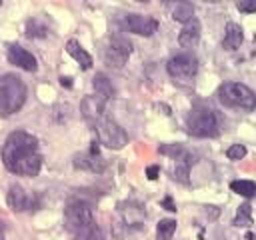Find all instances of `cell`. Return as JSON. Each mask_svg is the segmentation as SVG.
Returning a JSON list of instances; mask_svg holds the SVG:
<instances>
[{
    "instance_id": "ffe728a7",
    "label": "cell",
    "mask_w": 256,
    "mask_h": 240,
    "mask_svg": "<svg viewBox=\"0 0 256 240\" xmlns=\"http://www.w3.org/2000/svg\"><path fill=\"white\" fill-rule=\"evenodd\" d=\"M194 164V158L184 152L180 158H176V168H174V176L178 182H188V174H190V168Z\"/></svg>"
},
{
    "instance_id": "2e32d148",
    "label": "cell",
    "mask_w": 256,
    "mask_h": 240,
    "mask_svg": "<svg viewBox=\"0 0 256 240\" xmlns=\"http://www.w3.org/2000/svg\"><path fill=\"white\" fill-rule=\"evenodd\" d=\"M242 40H244L242 28L234 22H228L226 30H224V38H222V48L224 50H238L242 46Z\"/></svg>"
},
{
    "instance_id": "8992f818",
    "label": "cell",
    "mask_w": 256,
    "mask_h": 240,
    "mask_svg": "<svg viewBox=\"0 0 256 240\" xmlns=\"http://www.w3.org/2000/svg\"><path fill=\"white\" fill-rule=\"evenodd\" d=\"M64 222H66V228L70 230V234L74 230L94 222L90 204L86 200H82V198H70L66 202V208H64Z\"/></svg>"
},
{
    "instance_id": "5b68a950",
    "label": "cell",
    "mask_w": 256,
    "mask_h": 240,
    "mask_svg": "<svg viewBox=\"0 0 256 240\" xmlns=\"http://www.w3.org/2000/svg\"><path fill=\"white\" fill-rule=\"evenodd\" d=\"M92 128H94L100 144H104L110 150H120V148H124L128 144V134L108 116H100L92 124Z\"/></svg>"
},
{
    "instance_id": "4dcf8cb0",
    "label": "cell",
    "mask_w": 256,
    "mask_h": 240,
    "mask_svg": "<svg viewBox=\"0 0 256 240\" xmlns=\"http://www.w3.org/2000/svg\"><path fill=\"white\" fill-rule=\"evenodd\" d=\"M60 84H62V86H66V88H70V86H72V78L62 76V78H60Z\"/></svg>"
},
{
    "instance_id": "7a4b0ae2",
    "label": "cell",
    "mask_w": 256,
    "mask_h": 240,
    "mask_svg": "<svg viewBox=\"0 0 256 240\" xmlns=\"http://www.w3.org/2000/svg\"><path fill=\"white\" fill-rule=\"evenodd\" d=\"M28 96V88L18 74H2L0 76V116L16 114Z\"/></svg>"
},
{
    "instance_id": "44dd1931",
    "label": "cell",
    "mask_w": 256,
    "mask_h": 240,
    "mask_svg": "<svg viewBox=\"0 0 256 240\" xmlns=\"http://www.w3.org/2000/svg\"><path fill=\"white\" fill-rule=\"evenodd\" d=\"M172 18L176 22H182V24H188L192 18H194V6L190 2H180L174 6L172 10Z\"/></svg>"
},
{
    "instance_id": "9a60e30c",
    "label": "cell",
    "mask_w": 256,
    "mask_h": 240,
    "mask_svg": "<svg viewBox=\"0 0 256 240\" xmlns=\"http://www.w3.org/2000/svg\"><path fill=\"white\" fill-rule=\"evenodd\" d=\"M200 40V22L196 18H192L188 24H184V28L178 34V44L182 48H192L196 46Z\"/></svg>"
},
{
    "instance_id": "4316f807",
    "label": "cell",
    "mask_w": 256,
    "mask_h": 240,
    "mask_svg": "<svg viewBox=\"0 0 256 240\" xmlns=\"http://www.w3.org/2000/svg\"><path fill=\"white\" fill-rule=\"evenodd\" d=\"M226 156H228L230 160H240V158L246 156V146H244V144H232V146L226 150Z\"/></svg>"
},
{
    "instance_id": "83f0119b",
    "label": "cell",
    "mask_w": 256,
    "mask_h": 240,
    "mask_svg": "<svg viewBox=\"0 0 256 240\" xmlns=\"http://www.w3.org/2000/svg\"><path fill=\"white\" fill-rule=\"evenodd\" d=\"M236 8L240 12H256V0H244V2H236Z\"/></svg>"
},
{
    "instance_id": "ac0fdd59",
    "label": "cell",
    "mask_w": 256,
    "mask_h": 240,
    "mask_svg": "<svg viewBox=\"0 0 256 240\" xmlns=\"http://www.w3.org/2000/svg\"><path fill=\"white\" fill-rule=\"evenodd\" d=\"M94 96L102 98L104 102L114 96V86H112V82L108 80V76H104L102 72H98V74L94 76Z\"/></svg>"
},
{
    "instance_id": "277c9868",
    "label": "cell",
    "mask_w": 256,
    "mask_h": 240,
    "mask_svg": "<svg viewBox=\"0 0 256 240\" xmlns=\"http://www.w3.org/2000/svg\"><path fill=\"white\" fill-rule=\"evenodd\" d=\"M218 98L224 106H234L242 110H254L256 108V94L246 84L240 82H224L218 90Z\"/></svg>"
},
{
    "instance_id": "7402d4cb",
    "label": "cell",
    "mask_w": 256,
    "mask_h": 240,
    "mask_svg": "<svg viewBox=\"0 0 256 240\" xmlns=\"http://www.w3.org/2000/svg\"><path fill=\"white\" fill-rule=\"evenodd\" d=\"M230 190L236 192V194H240V196H244V198L256 196V184L252 180H234L230 184Z\"/></svg>"
},
{
    "instance_id": "7c38bea8",
    "label": "cell",
    "mask_w": 256,
    "mask_h": 240,
    "mask_svg": "<svg viewBox=\"0 0 256 240\" xmlns=\"http://www.w3.org/2000/svg\"><path fill=\"white\" fill-rule=\"evenodd\" d=\"M118 212H120L122 222L126 226H130V228H142V222H144V216H146L142 204L128 200V202H122L118 206Z\"/></svg>"
},
{
    "instance_id": "5bb4252c",
    "label": "cell",
    "mask_w": 256,
    "mask_h": 240,
    "mask_svg": "<svg viewBox=\"0 0 256 240\" xmlns=\"http://www.w3.org/2000/svg\"><path fill=\"white\" fill-rule=\"evenodd\" d=\"M6 202L8 206L14 210V212H24L32 206V200L28 196V192L20 186V184H12L8 188V194H6Z\"/></svg>"
},
{
    "instance_id": "3957f363",
    "label": "cell",
    "mask_w": 256,
    "mask_h": 240,
    "mask_svg": "<svg viewBox=\"0 0 256 240\" xmlns=\"http://www.w3.org/2000/svg\"><path fill=\"white\" fill-rule=\"evenodd\" d=\"M186 130L188 134L196 136V138H212L218 134L220 126H218V116L212 108L206 106H196L190 110V114L186 116Z\"/></svg>"
},
{
    "instance_id": "8fae6325",
    "label": "cell",
    "mask_w": 256,
    "mask_h": 240,
    "mask_svg": "<svg viewBox=\"0 0 256 240\" xmlns=\"http://www.w3.org/2000/svg\"><path fill=\"white\" fill-rule=\"evenodd\" d=\"M74 166L78 168H88L92 172H102L106 168V162L104 158L100 156V150H98V142H92L90 150L86 154H78L74 158Z\"/></svg>"
},
{
    "instance_id": "4fadbf2b",
    "label": "cell",
    "mask_w": 256,
    "mask_h": 240,
    "mask_svg": "<svg viewBox=\"0 0 256 240\" xmlns=\"http://www.w3.org/2000/svg\"><path fill=\"white\" fill-rule=\"evenodd\" d=\"M104 100L98 98V96H86L82 102H80V112H82V118L88 122V124H94L100 116H104Z\"/></svg>"
},
{
    "instance_id": "f546056e",
    "label": "cell",
    "mask_w": 256,
    "mask_h": 240,
    "mask_svg": "<svg viewBox=\"0 0 256 240\" xmlns=\"http://www.w3.org/2000/svg\"><path fill=\"white\" fill-rule=\"evenodd\" d=\"M162 208H164V210H170V212H176V204H174V200H172L170 196H166V198L162 200Z\"/></svg>"
},
{
    "instance_id": "d4e9b609",
    "label": "cell",
    "mask_w": 256,
    "mask_h": 240,
    "mask_svg": "<svg viewBox=\"0 0 256 240\" xmlns=\"http://www.w3.org/2000/svg\"><path fill=\"white\" fill-rule=\"evenodd\" d=\"M252 224V206L250 204H242L238 208V214L234 218V226H250Z\"/></svg>"
},
{
    "instance_id": "e0dca14e",
    "label": "cell",
    "mask_w": 256,
    "mask_h": 240,
    "mask_svg": "<svg viewBox=\"0 0 256 240\" xmlns=\"http://www.w3.org/2000/svg\"><path fill=\"white\" fill-rule=\"evenodd\" d=\"M66 52L80 64L82 70H90L92 68V56L78 44V40H68L66 42Z\"/></svg>"
},
{
    "instance_id": "ba28073f",
    "label": "cell",
    "mask_w": 256,
    "mask_h": 240,
    "mask_svg": "<svg viewBox=\"0 0 256 240\" xmlns=\"http://www.w3.org/2000/svg\"><path fill=\"white\" fill-rule=\"evenodd\" d=\"M166 70L176 80H190L198 72V60H196V56L186 54V52L184 54H176V56H172L168 60Z\"/></svg>"
},
{
    "instance_id": "484cf974",
    "label": "cell",
    "mask_w": 256,
    "mask_h": 240,
    "mask_svg": "<svg viewBox=\"0 0 256 240\" xmlns=\"http://www.w3.org/2000/svg\"><path fill=\"white\" fill-rule=\"evenodd\" d=\"M186 150L180 146V144H164V146H160V154H166V156H170V158H180L182 154H184Z\"/></svg>"
},
{
    "instance_id": "1f68e13d",
    "label": "cell",
    "mask_w": 256,
    "mask_h": 240,
    "mask_svg": "<svg viewBox=\"0 0 256 240\" xmlns=\"http://www.w3.org/2000/svg\"><path fill=\"white\" fill-rule=\"evenodd\" d=\"M0 240H4V234H2V226H0Z\"/></svg>"
},
{
    "instance_id": "6da1fadb",
    "label": "cell",
    "mask_w": 256,
    "mask_h": 240,
    "mask_svg": "<svg viewBox=\"0 0 256 240\" xmlns=\"http://www.w3.org/2000/svg\"><path fill=\"white\" fill-rule=\"evenodd\" d=\"M2 162H4V168L12 174L36 176L42 168V154L38 152V138L24 130L10 132L2 146Z\"/></svg>"
},
{
    "instance_id": "52a82bcc",
    "label": "cell",
    "mask_w": 256,
    "mask_h": 240,
    "mask_svg": "<svg viewBox=\"0 0 256 240\" xmlns=\"http://www.w3.org/2000/svg\"><path fill=\"white\" fill-rule=\"evenodd\" d=\"M130 52H132L130 40L122 34H112L106 44V50H104V62L110 68H122L128 62Z\"/></svg>"
},
{
    "instance_id": "f1b7e54d",
    "label": "cell",
    "mask_w": 256,
    "mask_h": 240,
    "mask_svg": "<svg viewBox=\"0 0 256 240\" xmlns=\"http://www.w3.org/2000/svg\"><path fill=\"white\" fill-rule=\"evenodd\" d=\"M158 174H160V168H158V166H148V168H146V178H148V180H156Z\"/></svg>"
},
{
    "instance_id": "30bf717a",
    "label": "cell",
    "mask_w": 256,
    "mask_h": 240,
    "mask_svg": "<svg viewBox=\"0 0 256 240\" xmlns=\"http://www.w3.org/2000/svg\"><path fill=\"white\" fill-rule=\"evenodd\" d=\"M6 58H8L10 64H14L22 70H28V72H34L38 68L36 58L26 48H22L20 44H8L6 46Z\"/></svg>"
},
{
    "instance_id": "603a6c76",
    "label": "cell",
    "mask_w": 256,
    "mask_h": 240,
    "mask_svg": "<svg viewBox=\"0 0 256 240\" xmlns=\"http://www.w3.org/2000/svg\"><path fill=\"white\" fill-rule=\"evenodd\" d=\"M174 232H176V220H172V218H164L156 226V238L158 240H170Z\"/></svg>"
},
{
    "instance_id": "d6986e66",
    "label": "cell",
    "mask_w": 256,
    "mask_h": 240,
    "mask_svg": "<svg viewBox=\"0 0 256 240\" xmlns=\"http://www.w3.org/2000/svg\"><path fill=\"white\" fill-rule=\"evenodd\" d=\"M72 236H74V240H104V234L96 222H90V224L74 230Z\"/></svg>"
},
{
    "instance_id": "cb8c5ba5",
    "label": "cell",
    "mask_w": 256,
    "mask_h": 240,
    "mask_svg": "<svg viewBox=\"0 0 256 240\" xmlns=\"http://www.w3.org/2000/svg\"><path fill=\"white\" fill-rule=\"evenodd\" d=\"M48 34V28L40 20H28L26 22V36L28 38H44Z\"/></svg>"
},
{
    "instance_id": "9c48e42d",
    "label": "cell",
    "mask_w": 256,
    "mask_h": 240,
    "mask_svg": "<svg viewBox=\"0 0 256 240\" xmlns=\"http://www.w3.org/2000/svg\"><path fill=\"white\" fill-rule=\"evenodd\" d=\"M124 26L128 32H134L138 36H152L158 30V20L144 14H128L124 18Z\"/></svg>"
}]
</instances>
